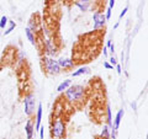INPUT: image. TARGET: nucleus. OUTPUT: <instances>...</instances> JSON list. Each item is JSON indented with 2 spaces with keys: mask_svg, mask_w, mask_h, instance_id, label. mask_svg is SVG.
I'll return each mask as SVG.
<instances>
[{
  "mask_svg": "<svg viewBox=\"0 0 148 139\" xmlns=\"http://www.w3.org/2000/svg\"><path fill=\"white\" fill-rule=\"evenodd\" d=\"M64 96L71 104H82L85 99V87L82 85H71L64 91Z\"/></svg>",
  "mask_w": 148,
  "mask_h": 139,
  "instance_id": "1",
  "label": "nucleus"
},
{
  "mask_svg": "<svg viewBox=\"0 0 148 139\" xmlns=\"http://www.w3.org/2000/svg\"><path fill=\"white\" fill-rule=\"evenodd\" d=\"M67 133V124L62 116H54L51 122V136L53 139H64Z\"/></svg>",
  "mask_w": 148,
  "mask_h": 139,
  "instance_id": "2",
  "label": "nucleus"
},
{
  "mask_svg": "<svg viewBox=\"0 0 148 139\" xmlns=\"http://www.w3.org/2000/svg\"><path fill=\"white\" fill-rule=\"evenodd\" d=\"M41 64H42L43 72L49 74V75H57V74H59L62 72V69L58 64V61H56L53 58L43 55V57L41 58Z\"/></svg>",
  "mask_w": 148,
  "mask_h": 139,
  "instance_id": "3",
  "label": "nucleus"
},
{
  "mask_svg": "<svg viewBox=\"0 0 148 139\" xmlns=\"http://www.w3.org/2000/svg\"><path fill=\"white\" fill-rule=\"evenodd\" d=\"M24 108H25V114L27 117L35 114L36 110V97L34 95V92H27L24 96Z\"/></svg>",
  "mask_w": 148,
  "mask_h": 139,
  "instance_id": "4",
  "label": "nucleus"
},
{
  "mask_svg": "<svg viewBox=\"0 0 148 139\" xmlns=\"http://www.w3.org/2000/svg\"><path fill=\"white\" fill-rule=\"evenodd\" d=\"M92 21H94V30L99 31L103 29V27H105L106 17L101 11H95L94 15H92Z\"/></svg>",
  "mask_w": 148,
  "mask_h": 139,
  "instance_id": "5",
  "label": "nucleus"
},
{
  "mask_svg": "<svg viewBox=\"0 0 148 139\" xmlns=\"http://www.w3.org/2000/svg\"><path fill=\"white\" fill-rule=\"evenodd\" d=\"M58 64H59V67H61V69H64V70H71V69H73L74 65H75L74 61L71 59V58H61V59H58Z\"/></svg>",
  "mask_w": 148,
  "mask_h": 139,
  "instance_id": "6",
  "label": "nucleus"
},
{
  "mask_svg": "<svg viewBox=\"0 0 148 139\" xmlns=\"http://www.w3.org/2000/svg\"><path fill=\"white\" fill-rule=\"evenodd\" d=\"M43 49L48 55H54L56 53H57V48H56V46H54V42L51 38H48L47 41H45Z\"/></svg>",
  "mask_w": 148,
  "mask_h": 139,
  "instance_id": "7",
  "label": "nucleus"
},
{
  "mask_svg": "<svg viewBox=\"0 0 148 139\" xmlns=\"http://www.w3.org/2000/svg\"><path fill=\"white\" fill-rule=\"evenodd\" d=\"M25 133H26V138L27 139H32L35 133V123L31 118L27 119V122L25 124Z\"/></svg>",
  "mask_w": 148,
  "mask_h": 139,
  "instance_id": "8",
  "label": "nucleus"
},
{
  "mask_svg": "<svg viewBox=\"0 0 148 139\" xmlns=\"http://www.w3.org/2000/svg\"><path fill=\"white\" fill-rule=\"evenodd\" d=\"M42 104H38L36 108V123H35V131H38L41 127V121H42Z\"/></svg>",
  "mask_w": 148,
  "mask_h": 139,
  "instance_id": "9",
  "label": "nucleus"
},
{
  "mask_svg": "<svg viewBox=\"0 0 148 139\" xmlns=\"http://www.w3.org/2000/svg\"><path fill=\"white\" fill-rule=\"evenodd\" d=\"M90 3H91V0H75V1H74V5L79 7L80 11H86L88 7L90 5Z\"/></svg>",
  "mask_w": 148,
  "mask_h": 139,
  "instance_id": "10",
  "label": "nucleus"
},
{
  "mask_svg": "<svg viewBox=\"0 0 148 139\" xmlns=\"http://www.w3.org/2000/svg\"><path fill=\"white\" fill-rule=\"evenodd\" d=\"M122 117H123V110H120L117 112V114H116V117H115V122H114V126H112V128L115 129V131H117L119 129Z\"/></svg>",
  "mask_w": 148,
  "mask_h": 139,
  "instance_id": "11",
  "label": "nucleus"
},
{
  "mask_svg": "<svg viewBox=\"0 0 148 139\" xmlns=\"http://www.w3.org/2000/svg\"><path fill=\"white\" fill-rule=\"evenodd\" d=\"M72 85V80H69V79H67V80H64V81H62L61 84L58 85V87H57V91L58 92H64L69 86Z\"/></svg>",
  "mask_w": 148,
  "mask_h": 139,
  "instance_id": "12",
  "label": "nucleus"
},
{
  "mask_svg": "<svg viewBox=\"0 0 148 139\" xmlns=\"http://www.w3.org/2000/svg\"><path fill=\"white\" fill-rule=\"evenodd\" d=\"M25 35H26V38L30 41V43L32 46H35L36 44V38H35V33H34V32L26 27V29H25Z\"/></svg>",
  "mask_w": 148,
  "mask_h": 139,
  "instance_id": "13",
  "label": "nucleus"
},
{
  "mask_svg": "<svg viewBox=\"0 0 148 139\" xmlns=\"http://www.w3.org/2000/svg\"><path fill=\"white\" fill-rule=\"evenodd\" d=\"M90 72V69L88 68V67H80L78 70H75V72H73V74L72 75L74 76V78H77V76H80V75H83V74H88Z\"/></svg>",
  "mask_w": 148,
  "mask_h": 139,
  "instance_id": "14",
  "label": "nucleus"
},
{
  "mask_svg": "<svg viewBox=\"0 0 148 139\" xmlns=\"http://www.w3.org/2000/svg\"><path fill=\"white\" fill-rule=\"evenodd\" d=\"M37 22H38V21L34 20V17H32L31 20L29 21V26H27V29H30L32 32H36L37 30H38V25H37Z\"/></svg>",
  "mask_w": 148,
  "mask_h": 139,
  "instance_id": "15",
  "label": "nucleus"
},
{
  "mask_svg": "<svg viewBox=\"0 0 148 139\" xmlns=\"http://www.w3.org/2000/svg\"><path fill=\"white\" fill-rule=\"evenodd\" d=\"M8 24H9V27H8V29H6L5 31H4V36H8V35H10L11 32L14 31V29H15V27H16L15 21H9Z\"/></svg>",
  "mask_w": 148,
  "mask_h": 139,
  "instance_id": "16",
  "label": "nucleus"
},
{
  "mask_svg": "<svg viewBox=\"0 0 148 139\" xmlns=\"http://www.w3.org/2000/svg\"><path fill=\"white\" fill-rule=\"evenodd\" d=\"M109 137H110V129L105 124L104 128H103V131H101V138H103V139H109Z\"/></svg>",
  "mask_w": 148,
  "mask_h": 139,
  "instance_id": "17",
  "label": "nucleus"
},
{
  "mask_svg": "<svg viewBox=\"0 0 148 139\" xmlns=\"http://www.w3.org/2000/svg\"><path fill=\"white\" fill-rule=\"evenodd\" d=\"M106 117H108L109 124H110V126H112V116H111V108H110V106L106 107Z\"/></svg>",
  "mask_w": 148,
  "mask_h": 139,
  "instance_id": "18",
  "label": "nucleus"
},
{
  "mask_svg": "<svg viewBox=\"0 0 148 139\" xmlns=\"http://www.w3.org/2000/svg\"><path fill=\"white\" fill-rule=\"evenodd\" d=\"M8 22H9V18L4 15V16H1V18H0V29H5V26L8 25Z\"/></svg>",
  "mask_w": 148,
  "mask_h": 139,
  "instance_id": "19",
  "label": "nucleus"
},
{
  "mask_svg": "<svg viewBox=\"0 0 148 139\" xmlns=\"http://www.w3.org/2000/svg\"><path fill=\"white\" fill-rule=\"evenodd\" d=\"M40 138L41 139H45V127H40Z\"/></svg>",
  "mask_w": 148,
  "mask_h": 139,
  "instance_id": "20",
  "label": "nucleus"
},
{
  "mask_svg": "<svg viewBox=\"0 0 148 139\" xmlns=\"http://www.w3.org/2000/svg\"><path fill=\"white\" fill-rule=\"evenodd\" d=\"M109 61H110V64H111V65H115V67H116V64H117V62H116V59H115V57H111L110 59H109Z\"/></svg>",
  "mask_w": 148,
  "mask_h": 139,
  "instance_id": "21",
  "label": "nucleus"
},
{
  "mask_svg": "<svg viewBox=\"0 0 148 139\" xmlns=\"http://www.w3.org/2000/svg\"><path fill=\"white\" fill-rule=\"evenodd\" d=\"M105 17H106V20H110V17H111V9H109V7H108V10H106V15H105Z\"/></svg>",
  "mask_w": 148,
  "mask_h": 139,
  "instance_id": "22",
  "label": "nucleus"
},
{
  "mask_svg": "<svg viewBox=\"0 0 148 139\" xmlns=\"http://www.w3.org/2000/svg\"><path fill=\"white\" fill-rule=\"evenodd\" d=\"M127 11H128V9H127V7H123V10L121 11V14H120V18H122L125 15H126V12H127Z\"/></svg>",
  "mask_w": 148,
  "mask_h": 139,
  "instance_id": "23",
  "label": "nucleus"
},
{
  "mask_svg": "<svg viewBox=\"0 0 148 139\" xmlns=\"http://www.w3.org/2000/svg\"><path fill=\"white\" fill-rule=\"evenodd\" d=\"M114 5H115V0H109V9H111V10H112Z\"/></svg>",
  "mask_w": 148,
  "mask_h": 139,
  "instance_id": "24",
  "label": "nucleus"
},
{
  "mask_svg": "<svg viewBox=\"0 0 148 139\" xmlns=\"http://www.w3.org/2000/svg\"><path fill=\"white\" fill-rule=\"evenodd\" d=\"M104 67H105L106 69H112V68H114V67L111 65L110 63H108V62H105V63H104Z\"/></svg>",
  "mask_w": 148,
  "mask_h": 139,
  "instance_id": "25",
  "label": "nucleus"
},
{
  "mask_svg": "<svg viewBox=\"0 0 148 139\" xmlns=\"http://www.w3.org/2000/svg\"><path fill=\"white\" fill-rule=\"evenodd\" d=\"M116 70H117L119 74L122 73V69H121V65H120V64H116Z\"/></svg>",
  "mask_w": 148,
  "mask_h": 139,
  "instance_id": "26",
  "label": "nucleus"
},
{
  "mask_svg": "<svg viewBox=\"0 0 148 139\" xmlns=\"http://www.w3.org/2000/svg\"><path fill=\"white\" fill-rule=\"evenodd\" d=\"M109 48H110V52H112V53L115 52V46H114V44H111Z\"/></svg>",
  "mask_w": 148,
  "mask_h": 139,
  "instance_id": "27",
  "label": "nucleus"
},
{
  "mask_svg": "<svg viewBox=\"0 0 148 139\" xmlns=\"http://www.w3.org/2000/svg\"><path fill=\"white\" fill-rule=\"evenodd\" d=\"M103 52H104V55H105V57H108V48L104 47V50H103Z\"/></svg>",
  "mask_w": 148,
  "mask_h": 139,
  "instance_id": "28",
  "label": "nucleus"
},
{
  "mask_svg": "<svg viewBox=\"0 0 148 139\" xmlns=\"http://www.w3.org/2000/svg\"><path fill=\"white\" fill-rule=\"evenodd\" d=\"M132 108H133V110H136V108H137V105H136V102H132Z\"/></svg>",
  "mask_w": 148,
  "mask_h": 139,
  "instance_id": "29",
  "label": "nucleus"
},
{
  "mask_svg": "<svg viewBox=\"0 0 148 139\" xmlns=\"http://www.w3.org/2000/svg\"><path fill=\"white\" fill-rule=\"evenodd\" d=\"M111 44H112V43H111V41H108V43H106V48H108V47H110Z\"/></svg>",
  "mask_w": 148,
  "mask_h": 139,
  "instance_id": "30",
  "label": "nucleus"
},
{
  "mask_svg": "<svg viewBox=\"0 0 148 139\" xmlns=\"http://www.w3.org/2000/svg\"><path fill=\"white\" fill-rule=\"evenodd\" d=\"M147 139H148V134H147Z\"/></svg>",
  "mask_w": 148,
  "mask_h": 139,
  "instance_id": "31",
  "label": "nucleus"
},
{
  "mask_svg": "<svg viewBox=\"0 0 148 139\" xmlns=\"http://www.w3.org/2000/svg\"><path fill=\"white\" fill-rule=\"evenodd\" d=\"M0 59H1V55H0Z\"/></svg>",
  "mask_w": 148,
  "mask_h": 139,
  "instance_id": "32",
  "label": "nucleus"
}]
</instances>
